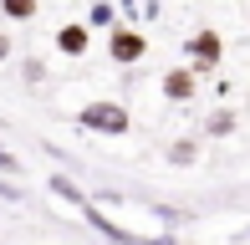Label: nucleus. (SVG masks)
I'll return each mask as SVG.
<instances>
[{
    "label": "nucleus",
    "instance_id": "nucleus-1",
    "mask_svg": "<svg viewBox=\"0 0 250 245\" xmlns=\"http://www.w3.org/2000/svg\"><path fill=\"white\" fill-rule=\"evenodd\" d=\"M77 122H82L87 133H97V138H123V133L133 128V113L118 97H92V102L77 107Z\"/></svg>",
    "mask_w": 250,
    "mask_h": 245
},
{
    "label": "nucleus",
    "instance_id": "nucleus-2",
    "mask_svg": "<svg viewBox=\"0 0 250 245\" xmlns=\"http://www.w3.org/2000/svg\"><path fill=\"white\" fill-rule=\"evenodd\" d=\"M107 57L118 66H138L143 57H148V36H143L138 26H112L107 31Z\"/></svg>",
    "mask_w": 250,
    "mask_h": 245
},
{
    "label": "nucleus",
    "instance_id": "nucleus-3",
    "mask_svg": "<svg viewBox=\"0 0 250 245\" xmlns=\"http://www.w3.org/2000/svg\"><path fill=\"white\" fill-rule=\"evenodd\" d=\"M184 51H189V61H194V72H214L220 57H225V36L204 26V31H194V36L184 41Z\"/></svg>",
    "mask_w": 250,
    "mask_h": 245
},
{
    "label": "nucleus",
    "instance_id": "nucleus-4",
    "mask_svg": "<svg viewBox=\"0 0 250 245\" xmlns=\"http://www.w3.org/2000/svg\"><path fill=\"white\" fill-rule=\"evenodd\" d=\"M158 92H164L168 102H189V97L199 92V72L194 66H168V72L158 77Z\"/></svg>",
    "mask_w": 250,
    "mask_h": 245
},
{
    "label": "nucleus",
    "instance_id": "nucleus-5",
    "mask_svg": "<svg viewBox=\"0 0 250 245\" xmlns=\"http://www.w3.org/2000/svg\"><path fill=\"white\" fill-rule=\"evenodd\" d=\"M56 51H62V57H87V51H92V26H87V20H72V26H62L56 31V41H51Z\"/></svg>",
    "mask_w": 250,
    "mask_h": 245
},
{
    "label": "nucleus",
    "instance_id": "nucleus-6",
    "mask_svg": "<svg viewBox=\"0 0 250 245\" xmlns=\"http://www.w3.org/2000/svg\"><path fill=\"white\" fill-rule=\"evenodd\" d=\"M164 159L174 163V169H189V163H199V138H174L164 148Z\"/></svg>",
    "mask_w": 250,
    "mask_h": 245
},
{
    "label": "nucleus",
    "instance_id": "nucleus-7",
    "mask_svg": "<svg viewBox=\"0 0 250 245\" xmlns=\"http://www.w3.org/2000/svg\"><path fill=\"white\" fill-rule=\"evenodd\" d=\"M235 128H240V118H235L230 107H214V113L204 118V138H230Z\"/></svg>",
    "mask_w": 250,
    "mask_h": 245
},
{
    "label": "nucleus",
    "instance_id": "nucleus-8",
    "mask_svg": "<svg viewBox=\"0 0 250 245\" xmlns=\"http://www.w3.org/2000/svg\"><path fill=\"white\" fill-rule=\"evenodd\" d=\"M41 10V0H0V16L5 20H31Z\"/></svg>",
    "mask_w": 250,
    "mask_h": 245
},
{
    "label": "nucleus",
    "instance_id": "nucleus-9",
    "mask_svg": "<svg viewBox=\"0 0 250 245\" xmlns=\"http://www.w3.org/2000/svg\"><path fill=\"white\" fill-rule=\"evenodd\" d=\"M87 26H92V31H112V26H118V10H112L107 0H97V5L87 10Z\"/></svg>",
    "mask_w": 250,
    "mask_h": 245
},
{
    "label": "nucleus",
    "instance_id": "nucleus-10",
    "mask_svg": "<svg viewBox=\"0 0 250 245\" xmlns=\"http://www.w3.org/2000/svg\"><path fill=\"white\" fill-rule=\"evenodd\" d=\"M51 189H56V194H62V199H72V204H87V199H82V189H77L72 179H62V174H56V179H51Z\"/></svg>",
    "mask_w": 250,
    "mask_h": 245
},
{
    "label": "nucleus",
    "instance_id": "nucleus-11",
    "mask_svg": "<svg viewBox=\"0 0 250 245\" xmlns=\"http://www.w3.org/2000/svg\"><path fill=\"white\" fill-rule=\"evenodd\" d=\"M21 72H26V82H46V66H41L36 57H26V61H21Z\"/></svg>",
    "mask_w": 250,
    "mask_h": 245
},
{
    "label": "nucleus",
    "instance_id": "nucleus-12",
    "mask_svg": "<svg viewBox=\"0 0 250 245\" xmlns=\"http://www.w3.org/2000/svg\"><path fill=\"white\" fill-rule=\"evenodd\" d=\"M0 174H21V159L5 148V143H0Z\"/></svg>",
    "mask_w": 250,
    "mask_h": 245
},
{
    "label": "nucleus",
    "instance_id": "nucleus-13",
    "mask_svg": "<svg viewBox=\"0 0 250 245\" xmlns=\"http://www.w3.org/2000/svg\"><path fill=\"white\" fill-rule=\"evenodd\" d=\"M10 51H16V41H10V31H0V66L10 61Z\"/></svg>",
    "mask_w": 250,
    "mask_h": 245
}]
</instances>
